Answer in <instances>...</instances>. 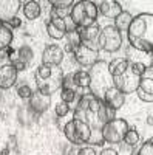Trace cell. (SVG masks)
<instances>
[{
	"label": "cell",
	"mask_w": 153,
	"mask_h": 155,
	"mask_svg": "<svg viewBox=\"0 0 153 155\" xmlns=\"http://www.w3.org/2000/svg\"><path fill=\"white\" fill-rule=\"evenodd\" d=\"M127 39L130 45L138 50L148 53L153 48V14L151 12H141L133 17L129 30Z\"/></svg>",
	"instance_id": "obj_1"
},
{
	"label": "cell",
	"mask_w": 153,
	"mask_h": 155,
	"mask_svg": "<svg viewBox=\"0 0 153 155\" xmlns=\"http://www.w3.org/2000/svg\"><path fill=\"white\" fill-rule=\"evenodd\" d=\"M36 85L37 90L40 93L51 96L53 93H56L57 90L62 88L63 85V71L60 67H54V65H45V64H40L37 67L36 73Z\"/></svg>",
	"instance_id": "obj_2"
},
{
	"label": "cell",
	"mask_w": 153,
	"mask_h": 155,
	"mask_svg": "<svg viewBox=\"0 0 153 155\" xmlns=\"http://www.w3.org/2000/svg\"><path fill=\"white\" fill-rule=\"evenodd\" d=\"M90 93L99 99L104 98L105 92L113 87V78L108 73V62L97 61L90 68Z\"/></svg>",
	"instance_id": "obj_3"
},
{
	"label": "cell",
	"mask_w": 153,
	"mask_h": 155,
	"mask_svg": "<svg viewBox=\"0 0 153 155\" xmlns=\"http://www.w3.org/2000/svg\"><path fill=\"white\" fill-rule=\"evenodd\" d=\"M97 6L94 2L90 0H81L71 5L70 11V20L74 23V27L78 28H85V27H91L97 20Z\"/></svg>",
	"instance_id": "obj_4"
},
{
	"label": "cell",
	"mask_w": 153,
	"mask_h": 155,
	"mask_svg": "<svg viewBox=\"0 0 153 155\" xmlns=\"http://www.w3.org/2000/svg\"><path fill=\"white\" fill-rule=\"evenodd\" d=\"M63 134H65L70 143H73L74 146H82V144H88L93 130L87 123L73 118L71 121H68L63 126Z\"/></svg>",
	"instance_id": "obj_5"
},
{
	"label": "cell",
	"mask_w": 153,
	"mask_h": 155,
	"mask_svg": "<svg viewBox=\"0 0 153 155\" xmlns=\"http://www.w3.org/2000/svg\"><path fill=\"white\" fill-rule=\"evenodd\" d=\"M129 123L122 118H113L111 121H107L100 129L102 134V140L105 143H111V144H119L122 143L124 135L129 130Z\"/></svg>",
	"instance_id": "obj_6"
},
{
	"label": "cell",
	"mask_w": 153,
	"mask_h": 155,
	"mask_svg": "<svg viewBox=\"0 0 153 155\" xmlns=\"http://www.w3.org/2000/svg\"><path fill=\"white\" fill-rule=\"evenodd\" d=\"M79 34V41L81 45L90 48L93 51L100 50V27L99 25H91V27H85V28H76Z\"/></svg>",
	"instance_id": "obj_7"
},
{
	"label": "cell",
	"mask_w": 153,
	"mask_h": 155,
	"mask_svg": "<svg viewBox=\"0 0 153 155\" xmlns=\"http://www.w3.org/2000/svg\"><path fill=\"white\" fill-rule=\"evenodd\" d=\"M139 81H141V78L136 76L135 73H132V70L129 67L122 74L113 78V87H116L124 95H129V93H135L138 90Z\"/></svg>",
	"instance_id": "obj_8"
},
{
	"label": "cell",
	"mask_w": 153,
	"mask_h": 155,
	"mask_svg": "<svg viewBox=\"0 0 153 155\" xmlns=\"http://www.w3.org/2000/svg\"><path fill=\"white\" fill-rule=\"evenodd\" d=\"M122 47V34L113 27L108 25L100 31V48L108 51V53H114Z\"/></svg>",
	"instance_id": "obj_9"
},
{
	"label": "cell",
	"mask_w": 153,
	"mask_h": 155,
	"mask_svg": "<svg viewBox=\"0 0 153 155\" xmlns=\"http://www.w3.org/2000/svg\"><path fill=\"white\" fill-rule=\"evenodd\" d=\"M73 54H74L76 62L81 64L82 67H93L99 61V51H93L81 44L73 50Z\"/></svg>",
	"instance_id": "obj_10"
},
{
	"label": "cell",
	"mask_w": 153,
	"mask_h": 155,
	"mask_svg": "<svg viewBox=\"0 0 153 155\" xmlns=\"http://www.w3.org/2000/svg\"><path fill=\"white\" fill-rule=\"evenodd\" d=\"M63 56H65V51H63L62 47L59 45H48L43 53H42V64L45 65H54V67H59L62 61H63Z\"/></svg>",
	"instance_id": "obj_11"
},
{
	"label": "cell",
	"mask_w": 153,
	"mask_h": 155,
	"mask_svg": "<svg viewBox=\"0 0 153 155\" xmlns=\"http://www.w3.org/2000/svg\"><path fill=\"white\" fill-rule=\"evenodd\" d=\"M22 6V2L19 0H0V22L9 23L16 17Z\"/></svg>",
	"instance_id": "obj_12"
},
{
	"label": "cell",
	"mask_w": 153,
	"mask_h": 155,
	"mask_svg": "<svg viewBox=\"0 0 153 155\" xmlns=\"http://www.w3.org/2000/svg\"><path fill=\"white\" fill-rule=\"evenodd\" d=\"M102 101H104V104L107 106V107H110L111 110H119L122 106H124V102H125V95L122 93V92H119V90L116 88V87H110L107 92H105V95H104V98H102Z\"/></svg>",
	"instance_id": "obj_13"
},
{
	"label": "cell",
	"mask_w": 153,
	"mask_h": 155,
	"mask_svg": "<svg viewBox=\"0 0 153 155\" xmlns=\"http://www.w3.org/2000/svg\"><path fill=\"white\" fill-rule=\"evenodd\" d=\"M17 81V70L11 65V64H5L0 67V88L8 90Z\"/></svg>",
	"instance_id": "obj_14"
},
{
	"label": "cell",
	"mask_w": 153,
	"mask_h": 155,
	"mask_svg": "<svg viewBox=\"0 0 153 155\" xmlns=\"http://www.w3.org/2000/svg\"><path fill=\"white\" fill-rule=\"evenodd\" d=\"M96 6H97V12H100V14L107 19H116L124 11L121 3L116 2V0H104V2H100Z\"/></svg>",
	"instance_id": "obj_15"
},
{
	"label": "cell",
	"mask_w": 153,
	"mask_h": 155,
	"mask_svg": "<svg viewBox=\"0 0 153 155\" xmlns=\"http://www.w3.org/2000/svg\"><path fill=\"white\" fill-rule=\"evenodd\" d=\"M46 33L51 39H63L67 34V19H51L46 25Z\"/></svg>",
	"instance_id": "obj_16"
},
{
	"label": "cell",
	"mask_w": 153,
	"mask_h": 155,
	"mask_svg": "<svg viewBox=\"0 0 153 155\" xmlns=\"http://www.w3.org/2000/svg\"><path fill=\"white\" fill-rule=\"evenodd\" d=\"M51 104V96H46L43 93H40L39 90L33 92L31 98H30V106L36 113H43Z\"/></svg>",
	"instance_id": "obj_17"
},
{
	"label": "cell",
	"mask_w": 153,
	"mask_h": 155,
	"mask_svg": "<svg viewBox=\"0 0 153 155\" xmlns=\"http://www.w3.org/2000/svg\"><path fill=\"white\" fill-rule=\"evenodd\" d=\"M127 68H129V61L124 58H116L111 62H108V73L111 78H116V76L122 74Z\"/></svg>",
	"instance_id": "obj_18"
},
{
	"label": "cell",
	"mask_w": 153,
	"mask_h": 155,
	"mask_svg": "<svg viewBox=\"0 0 153 155\" xmlns=\"http://www.w3.org/2000/svg\"><path fill=\"white\" fill-rule=\"evenodd\" d=\"M40 3L39 2H34V0H30V2H25L23 3V14L28 20H36L39 19L40 16Z\"/></svg>",
	"instance_id": "obj_19"
},
{
	"label": "cell",
	"mask_w": 153,
	"mask_h": 155,
	"mask_svg": "<svg viewBox=\"0 0 153 155\" xmlns=\"http://www.w3.org/2000/svg\"><path fill=\"white\" fill-rule=\"evenodd\" d=\"M132 20H133V16L130 14V12L122 11L121 14H119L116 19H114V25H113V27L116 28L121 34H122V31H125V33H127V30H129Z\"/></svg>",
	"instance_id": "obj_20"
},
{
	"label": "cell",
	"mask_w": 153,
	"mask_h": 155,
	"mask_svg": "<svg viewBox=\"0 0 153 155\" xmlns=\"http://www.w3.org/2000/svg\"><path fill=\"white\" fill-rule=\"evenodd\" d=\"M73 76V84L76 88H88L90 87V73L87 70H79L71 74Z\"/></svg>",
	"instance_id": "obj_21"
},
{
	"label": "cell",
	"mask_w": 153,
	"mask_h": 155,
	"mask_svg": "<svg viewBox=\"0 0 153 155\" xmlns=\"http://www.w3.org/2000/svg\"><path fill=\"white\" fill-rule=\"evenodd\" d=\"M12 37H14V36H12L11 28H9V27H6L5 23L0 22V51L6 50V48L11 45Z\"/></svg>",
	"instance_id": "obj_22"
},
{
	"label": "cell",
	"mask_w": 153,
	"mask_h": 155,
	"mask_svg": "<svg viewBox=\"0 0 153 155\" xmlns=\"http://www.w3.org/2000/svg\"><path fill=\"white\" fill-rule=\"evenodd\" d=\"M132 155H153V138H148L138 149L132 152Z\"/></svg>",
	"instance_id": "obj_23"
},
{
	"label": "cell",
	"mask_w": 153,
	"mask_h": 155,
	"mask_svg": "<svg viewBox=\"0 0 153 155\" xmlns=\"http://www.w3.org/2000/svg\"><path fill=\"white\" fill-rule=\"evenodd\" d=\"M124 143L127 144V146H132V147H135L138 143H139V134H138V130L136 129H129L127 130V134L124 135Z\"/></svg>",
	"instance_id": "obj_24"
},
{
	"label": "cell",
	"mask_w": 153,
	"mask_h": 155,
	"mask_svg": "<svg viewBox=\"0 0 153 155\" xmlns=\"http://www.w3.org/2000/svg\"><path fill=\"white\" fill-rule=\"evenodd\" d=\"M17 54H19V59L23 61V62H31L33 61V56H34V51L30 45H23L17 50Z\"/></svg>",
	"instance_id": "obj_25"
},
{
	"label": "cell",
	"mask_w": 153,
	"mask_h": 155,
	"mask_svg": "<svg viewBox=\"0 0 153 155\" xmlns=\"http://www.w3.org/2000/svg\"><path fill=\"white\" fill-rule=\"evenodd\" d=\"M138 88L147 95H153V78H141Z\"/></svg>",
	"instance_id": "obj_26"
},
{
	"label": "cell",
	"mask_w": 153,
	"mask_h": 155,
	"mask_svg": "<svg viewBox=\"0 0 153 155\" xmlns=\"http://www.w3.org/2000/svg\"><path fill=\"white\" fill-rule=\"evenodd\" d=\"M129 67H130L132 73H135L139 78H142L144 73H145V70H147V67L144 65L142 62H129Z\"/></svg>",
	"instance_id": "obj_27"
},
{
	"label": "cell",
	"mask_w": 153,
	"mask_h": 155,
	"mask_svg": "<svg viewBox=\"0 0 153 155\" xmlns=\"http://www.w3.org/2000/svg\"><path fill=\"white\" fill-rule=\"evenodd\" d=\"M60 98H62L63 102L70 104V102H73V101L76 99V90H71V88H62Z\"/></svg>",
	"instance_id": "obj_28"
},
{
	"label": "cell",
	"mask_w": 153,
	"mask_h": 155,
	"mask_svg": "<svg viewBox=\"0 0 153 155\" xmlns=\"http://www.w3.org/2000/svg\"><path fill=\"white\" fill-rule=\"evenodd\" d=\"M17 95H19V98H22V99H30L31 95H33V90H31L30 85H20V87L17 88Z\"/></svg>",
	"instance_id": "obj_29"
},
{
	"label": "cell",
	"mask_w": 153,
	"mask_h": 155,
	"mask_svg": "<svg viewBox=\"0 0 153 155\" xmlns=\"http://www.w3.org/2000/svg\"><path fill=\"white\" fill-rule=\"evenodd\" d=\"M68 112H70V106L67 104V102L60 101L59 104L56 106V115H57V116H65Z\"/></svg>",
	"instance_id": "obj_30"
},
{
	"label": "cell",
	"mask_w": 153,
	"mask_h": 155,
	"mask_svg": "<svg viewBox=\"0 0 153 155\" xmlns=\"http://www.w3.org/2000/svg\"><path fill=\"white\" fill-rule=\"evenodd\" d=\"M49 3L54 8H67V6H71L74 2H71V0H51Z\"/></svg>",
	"instance_id": "obj_31"
},
{
	"label": "cell",
	"mask_w": 153,
	"mask_h": 155,
	"mask_svg": "<svg viewBox=\"0 0 153 155\" xmlns=\"http://www.w3.org/2000/svg\"><path fill=\"white\" fill-rule=\"evenodd\" d=\"M11 65L14 67L17 71H23V70H27L28 64H27V62H23V61H20V59H16L14 62H11Z\"/></svg>",
	"instance_id": "obj_32"
},
{
	"label": "cell",
	"mask_w": 153,
	"mask_h": 155,
	"mask_svg": "<svg viewBox=\"0 0 153 155\" xmlns=\"http://www.w3.org/2000/svg\"><path fill=\"white\" fill-rule=\"evenodd\" d=\"M136 95H138V98L141 99V101H145V102H151L153 101V95H147V93H144V92H141V90H136L135 92Z\"/></svg>",
	"instance_id": "obj_33"
},
{
	"label": "cell",
	"mask_w": 153,
	"mask_h": 155,
	"mask_svg": "<svg viewBox=\"0 0 153 155\" xmlns=\"http://www.w3.org/2000/svg\"><path fill=\"white\" fill-rule=\"evenodd\" d=\"M78 155H96V150L93 147H90V146H85V147H82L78 152Z\"/></svg>",
	"instance_id": "obj_34"
},
{
	"label": "cell",
	"mask_w": 153,
	"mask_h": 155,
	"mask_svg": "<svg viewBox=\"0 0 153 155\" xmlns=\"http://www.w3.org/2000/svg\"><path fill=\"white\" fill-rule=\"evenodd\" d=\"M22 25V20L20 19H17V17H14L11 22H9V28H19Z\"/></svg>",
	"instance_id": "obj_35"
},
{
	"label": "cell",
	"mask_w": 153,
	"mask_h": 155,
	"mask_svg": "<svg viewBox=\"0 0 153 155\" xmlns=\"http://www.w3.org/2000/svg\"><path fill=\"white\" fill-rule=\"evenodd\" d=\"M100 155H118V152L114 150V149H111V147H108V149H104V150H102Z\"/></svg>",
	"instance_id": "obj_36"
},
{
	"label": "cell",
	"mask_w": 153,
	"mask_h": 155,
	"mask_svg": "<svg viewBox=\"0 0 153 155\" xmlns=\"http://www.w3.org/2000/svg\"><path fill=\"white\" fill-rule=\"evenodd\" d=\"M0 155H9V149H8V147L2 149V150H0Z\"/></svg>",
	"instance_id": "obj_37"
},
{
	"label": "cell",
	"mask_w": 153,
	"mask_h": 155,
	"mask_svg": "<svg viewBox=\"0 0 153 155\" xmlns=\"http://www.w3.org/2000/svg\"><path fill=\"white\" fill-rule=\"evenodd\" d=\"M147 123L151 126V115H148V118H147Z\"/></svg>",
	"instance_id": "obj_38"
}]
</instances>
